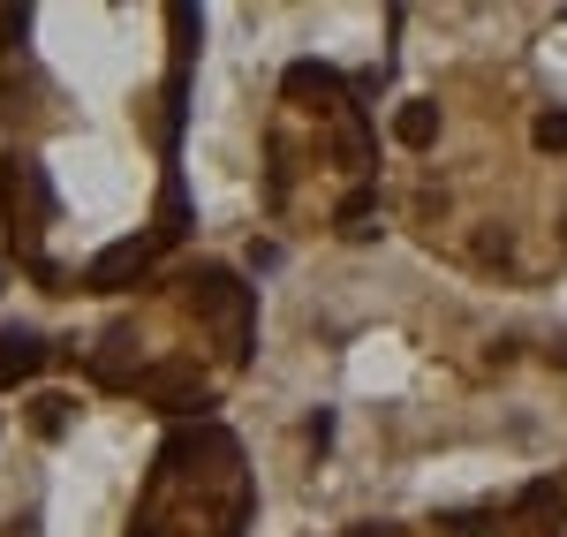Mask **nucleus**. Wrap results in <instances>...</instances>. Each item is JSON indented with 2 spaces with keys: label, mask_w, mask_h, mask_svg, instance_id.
I'll return each mask as SVG.
<instances>
[{
  "label": "nucleus",
  "mask_w": 567,
  "mask_h": 537,
  "mask_svg": "<svg viewBox=\"0 0 567 537\" xmlns=\"http://www.w3.org/2000/svg\"><path fill=\"white\" fill-rule=\"evenodd\" d=\"M250 515H258V493H250L235 432L182 424V432H167V447L152 454L130 537H243Z\"/></svg>",
  "instance_id": "nucleus-1"
},
{
  "label": "nucleus",
  "mask_w": 567,
  "mask_h": 537,
  "mask_svg": "<svg viewBox=\"0 0 567 537\" xmlns=\"http://www.w3.org/2000/svg\"><path fill=\"white\" fill-rule=\"evenodd\" d=\"M0 213H8V235H16V258L39 266V235L53 220V189H45L39 159H23V152L0 159Z\"/></svg>",
  "instance_id": "nucleus-2"
},
{
  "label": "nucleus",
  "mask_w": 567,
  "mask_h": 537,
  "mask_svg": "<svg viewBox=\"0 0 567 537\" xmlns=\"http://www.w3.org/2000/svg\"><path fill=\"white\" fill-rule=\"evenodd\" d=\"M189 303H197V318H213L219 333H227V357L243 363L250 357V288L235 280L227 266H197L189 272Z\"/></svg>",
  "instance_id": "nucleus-3"
},
{
  "label": "nucleus",
  "mask_w": 567,
  "mask_h": 537,
  "mask_svg": "<svg viewBox=\"0 0 567 537\" xmlns=\"http://www.w3.org/2000/svg\"><path fill=\"white\" fill-rule=\"evenodd\" d=\"M130 386L144 394V402L175 409V416H205V409H213V386L197 379V363H136Z\"/></svg>",
  "instance_id": "nucleus-4"
},
{
  "label": "nucleus",
  "mask_w": 567,
  "mask_h": 537,
  "mask_svg": "<svg viewBox=\"0 0 567 537\" xmlns=\"http://www.w3.org/2000/svg\"><path fill=\"white\" fill-rule=\"evenodd\" d=\"M152 258H159V242H152V235H130V242L99 250V258L84 266V288H99V296H114V288H130V280H144V272H152Z\"/></svg>",
  "instance_id": "nucleus-5"
},
{
  "label": "nucleus",
  "mask_w": 567,
  "mask_h": 537,
  "mask_svg": "<svg viewBox=\"0 0 567 537\" xmlns=\"http://www.w3.org/2000/svg\"><path fill=\"white\" fill-rule=\"evenodd\" d=\"M39 363H45V341H39V333H23V326H8V333H0V386L31 379Z\"/></svg>",
  "instance_id": "nucleus-6"
},
{
  "label": "nucleus",
  "mask_w": 567,
  "mask_h": 537,
  "mask_svg": "<svg viewBox=\"0 0 567 537\" xmlns=\"http://www.w3.org/2000/svg\"><path fill=\"white\" fill-rule=\"evenodd\" d=\"M393 136H401L409 152H432V144H439V106H432V99H401V114H393Z\"/></svg>",
  "instance_id": "nucleus-7"
},
{
  "label": "nucleus",
  "mask_w": 567,
  "mask_h": 537,
  "mask_svg": "<svg viewBox=\"0 0 567 537\" xmlns=\"http://www.w3.org/2000/svg\"><path fill=\"white\" fill-rule=\"evenodd\" d=\"M379 189H371V182H355L349 197H341V235H349V242H371V235H379Z\"/></svg>",
  "instance_id": "nucleus-8"
},
{
  "label": "nucleus",
  "mask_w": 567,
  "mask_h": 537,
  "mask_svg": "<svg viewBox=\"0 0 567 537\" xmlns=\"http://www.w3.org/2000/svg\"><path fill=\"white\" fill-rule=\"evenodd\" d=\"M280 91H288V99H341V76H333L326 61H296V69L280 76Z\"/></svg>",
  "instance_id": "nucleus-9"
},
{
  "label": "nucleus",
  "mask_w": 567,
  "mask_h": 537,
  "mask_svg": "<svg viewBox=\"0 0 567 537\" xmlns=\"http://www.w3.org/2000/svg\"><path fill=\"white\" fill-rule=\"evenodd\" d=\"M189 235V197H182V175H167V189H159V227H152V242L167 250V242H182Z\"/></svg>",
  "instance_id": "nucleus-10"
},
{
  "label": "nucleus",
  "mask_w": 567,
  "mask_h": 537,
  "mask_svg": "<svg viewBox=\"0 0 567 537\" xmlns=\"http://www.w3.org/2000/svg\"><path fill=\"white\" fill-rule=\"evenodd\" d=\"M31 424H39V440H61V432H69V402H61V394H39V402H31Z\"/></svg>",
  "instance_id": "nucleus-11"
},
{
  "label": "nucleus",
  "mask_w": 567,
  "mask_h": 537,
  "mask_svg": "<svg viewBox=\"0 0 567 537\" xmlns=\"http://www.w3.org/2000/svg\"><path fill=\"white\" fill-rule=\"evenodd\" d=\"M537 152H567V106H553V114H537Z\"/></svg>",
  "instance_id": "nucleus-12"
},
{
  "label": "nucleus",
  "mask_w": 567,
  "mask_h": 537,
  "mask_svg": "<svg viewBox=\"0 0 567 537\" xmlns=\"http://www.w3.org/2000/svg\"><path fill=\"white\" fill-rule=\"evenodd\" d=\"M545 507H560V485H529V493L515 499V515H545Z\"/></svg>",
  "instance_id": "nucleus-13"
},
{
  "label": "nucleus",
  "mask_w": 567,
  "mask_h": 537,
  "mask_svg": "<svg viewBox=\"0 0 567 537\" xmlns=\"http://www.w3.org/2000/svg\"><path fill=\"white\" fill-rule=\"evenodd\" d=\"M349 537H401L393 523H363V530H349Z\"/></svg>",
  "instance_id": "nucleus-14"
}]
</instances>
